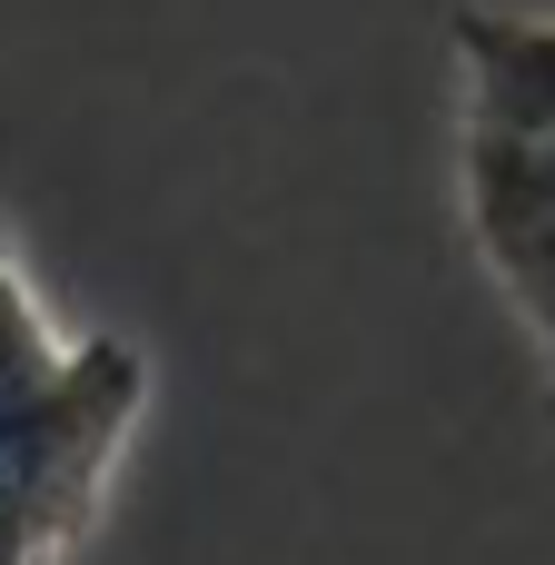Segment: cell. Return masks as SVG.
<instances>
[{"label": "cell", "mask_w": 555, "mask_h": 565, "mask_svg": "<svg viewBox=\"0 0 555 565\" xmlns=\"http://www.w3.org/2000/svg\"><path fill=\"white\" fill-rule=\"evenodd\" d=\"M149 358L119 328H60L0 228V565H70L149 427Z\"/></svg>", "instance_id": "6da1fadb"}]
</instances>
